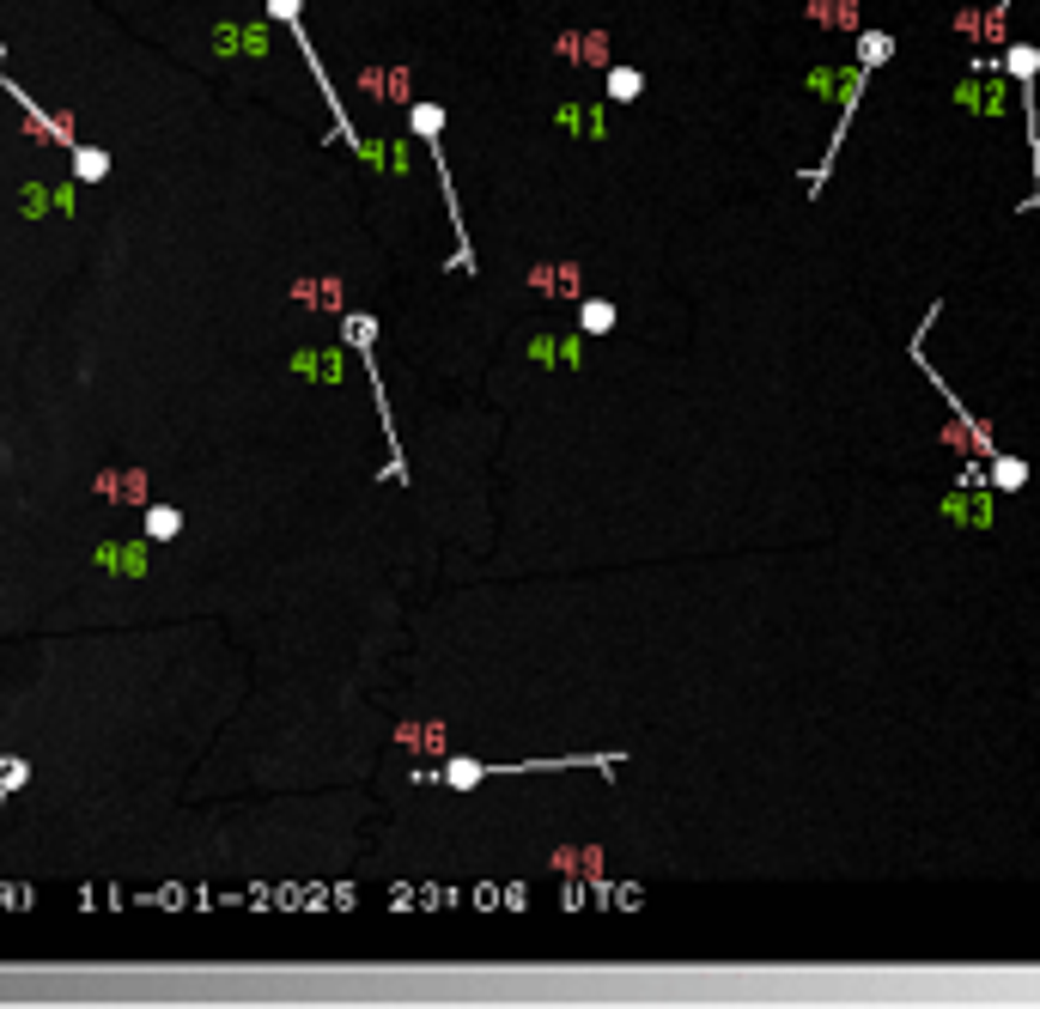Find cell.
I'll use <instances>...</instances> for the list:
<instances>
[{
	"instance_id": "13",
	"label": "cell",
	"mask_w": 1040,
	"mask_h": 1009,
	"mask_svg": "<svg viewBox=\"0 0 1040 1009\" xmlns=\"http://www.w3.org/2000/svg\"><path fill=\"white\" fill-rule=\"evenodd\" d=\"M639 92H645V73L639 67H609V98L615 104H633Z\"/></svg>"
},
{
	"instance_id": "9",
	"label": "cell",
	"mask_w": 1040,
	"mask_h": 1009,
	"mask_svg": "<svg viewBox=\"0 0 1040 1009\" xmlns=\"http://www.w3.org/2000/svg\"><path fill=\"white\" fill-rule=\"evenodd\" d=\"M578 329H584V335H609V329H615V304H609V298H584V304H578Z\"/></svg>"
},
{
	"instance_id": "16",
	"label": "cell",
	"mask_w": 1040,
	"mask_h": 1009,
	"mask_svg": "<svg viewBox=\"0 0 1040 1009\" xmlns=\"http://www.w3.org/2000/svg\"><path fill=\"white\" fill-rule=\"evenodd\" d=\"M31 779V760H0V797H13Z\"/></svg>"
},
{
	"instance_id": "5",
	"label": "cell",
	"mask_w": 1040,
	"mask_h": 1009,
	"mask_svg": "<svg viewBox=\"0 0 1040 1009\" xmlns=\"http://www.w3.org/2000/svg\"><path fill=\"white\" fill-rule=\"evenodd\" d=\"M986 487H992V493H1022V487H1028V462L992 450V456H986Z\"/></svg>"
},
{
	"instance_id": "14",
	"label": "cell",
	"mask_w": 1040,
	"mask_h": 1009,
	"mask_svg": "<svg viewBox=\"0 0 1040 1009\" xmlns=\"http://www.w3.org/2000/svg\"><path fill=\"white\" fill-rule=\"evenodd\" d=\"M408 128H414V134L432 146V140L444 134V110H438V104H414V110H408Z\"/></svg>"
},
{
	"instance_id": "12",
	"label": "cell",
	"mask_w": 1040,
	"mask_h": 1009,
	"mask_svg": "<svg viewBox=\"0 0 1040 1009\" xmlns=\"http://www.w3.org/2000/svg\"><path fill=\"white\" fill-rule=\"evenodd\" d=\"M292 371H299V377H323V383H335V377H341V353H299V359H292Z\"/></svg>"
},
{
	"instance_id": "2",
	"label": "cell",
	"mask_w": 1040,
	"mask_h": 1009,
	"mask_svg": "<svg viewBox=\"0 0 1040 1009\" xmlns=\"http://www.w3.org/2000/svg\"><path fill=\"white\" fill-rule=\"evenodd\" d=\"M943 517L961 523V529H992V523H998V493H992V487H986V493H949V499H943Z\"/></svg>"
},
{
	"instance_id": "4",
	"label": "cell",
	"mask_w": 1040,
	"mask_h": 1009,
	"mask_svg": "<svg viewBox=\"0 0 1040 1009\" xmlns=\"http://www.w3.org/2000/svg\"><path fill=\"white\" fill-rule=\"evenodd\" d=\"M0 92H7V98H13V104H19V110L31 116V128H37L43 140H55L61 152H73V146H80V140H73V128H67V122H55V116H43V110H37V104H31V98H25V92H19V86L7 80V73H0Z\"/></svg>"
},
{
	"instance_id": "11",
	"label": "cell",
	"mask_w": 1040,
	"mask_h": 1009,
	"mask_svg": "<svg viewBox=\"0 0 1040 1009\" xmlns=\"http://www.w3.org/2000/svg\"><path fill=\"white\" fill-rule=\"evenodd\" d=\"M73 177H80V183H104V177H110V152L73 146Z\"/></svg>"
},
{
	"instance_id": "3",
	"label": "cell",
	"mask_w": 1040,
	"mask_h": 1009,
	"mask_svg": "<svg viewBox=\"0 0 1040 1009\" xmlns=\"http://www.w3.org/2000/svg\"><path fill=\"white\" fill-rule=\"evenodd\" d=\"M803 19H815L822 31H846V37H858V31H864V19H858V0H803Z\"/></svg>"
},
{
	"instance_id": "15",
	"label": "cell",
	"mask_w": 1040,
	"mask_h": 1009,
	"mask_svg": "<svg viewBox=\"0 0 1040 1009\" xmlns=\"http://www.w3.org/2000/svg\"><path fill=\"white\" fill-rule=\"evenodd\" d=\"M341 335L353 353H371V341H378V317H341Z\"/></svg>"
},
{
	"instance_id": "6",
	"label": "cell",
	"mask_w": 1040,
	"mask_h": 1009,
	"mask_svg": "<svg viewBox=\"0 0 1040 1009\" xmlns=\"http://www.w3.org/2000/svg\"><path fill=\"white\" fill-rule=\"evenodd\" d=\"M895 49H901V37H895V31H870V25H864V31L852 37V61H864L870 73H876L888 55H895Z\"/></svg>"
},
{
	"instance_id": "1",
	"label": "cell",
	"mask_w": 1040,
	"mask_h": 1009,
	"mask_svg": "<svg viewBox=\"0 0 1040 1009\" xmlns=\"http://www.w3.org/2000/svg\"><path fill=\"white\" fill-rule=\"evenodd\" d=\"M554 766H621V754H566V760H517V766L451 760V766H432V772H420V785H451V791H469V785H481V779H499V772H554Z\"/></svg>"
},
{
	"instance_id": "8",
	"label": "cell",
	"mask_w": 1040,
	"mask_h": 1009,
	"mask_svg": "<svg viewBox=\"0 0 1040 1009\" xmlns=\"http://www.w3.org/2000/svg\"><path fill=\"white\" fill-rule=\"evenodd\" d=\"M530 353H536L542 365H584V347H578L572 335H566V341H554V335H536V341H530Z\"/></svg>"
},
{
	"instance_id": "7",
	"label": "cell",
	"mask_w": 1040,
	"mask_h": 1009,
	"mask_svg": "<svg viewBox=\"0 0 1040 1009\" xmlns=\"http://www.w3.org/2000/svg\"><path fill=\"white\" fill-rule=\"evenodd\" d=\"M98 566H104V572H122V578H140V572H146V548H122V541H104V548H98Z\"/></svg>"
},
{
	"instance_id": "10",
	"label": "cell",
	"mask_w": 1040,
	"mask_h": 1009,
	"mask_svg": "<svg viewBox=\"0 0 1040 1009\" xmlns=\"http://www.w3.org/2000/svg\"><path fill=\"white\" fill-rule=\"evenodd\" d=\"M146 535H153V541H177L183 535V511L177 505H146Z\"/></svg>"
}]
</instances>
